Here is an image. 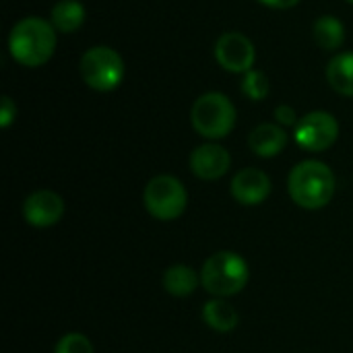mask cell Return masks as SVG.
I'll use <instances>...</instances> for the list:
<instances>
[{
  "label": "cell",
  "mask_w": 353,
  "mask_h": 353,
  "mask_svg": "<svg viewBox=\"0 0 353 353\" xmlns=\"http://www.w3.org/2000/svg\"><path fill=\"white\" fill-rule=\"evenodd\" d=\"M190 124L209 141L223 139L236 126V105L221 91L203 93L190 108Z\"/></svg>",
  "instance_id": "obj_4"
},
{
  "label": "cell",
  "mask_w": 353,
  "mask_h": 353,
  "mask_svg": "<svg viewBox=\"0 0 353 353\" xmlns=\"http://www.w3.org/2000/svg\"><path fill=\"white\" fill-rule=\"evenodd\" d=\"M347 2H350V4H353V0H347Z\"/></svg>",
  "instance_id": "obj_23"
},
{
  "label": "cell",
  "mask_w": 353,
  "mask_h": 353,
  "mask_svg": "<svg viewBox=\"0 0 353 353\" xmlns=\"http://www.w3.org/2000/svg\"><path fill=\"white\" fill-rule=\"evenodd\" d=\"M337 137H339V122L333 114L325 110H314L304 114L294 128L296 143L310 153H321L331 149Z\"/></svg>",
  "instance_id": "obj_7"
},
{
  "label": "cell",
  "mask_w": 353,
  "mask_h": 353,
  "mask_svg": "<svg viewBox=\"0 0 353 353\" xmlns=\"http://www.w3.org/2000/svg\"><path fill=\"white\" fill-rule=\"evenodd\" d=\"M217 64L234 74H246L256 60V48L250 37L240 31H225L215 41Z\"/></svg>",
  "instance_id": "obj_8"
},
{
  "label": "cell",
  "mask_w": 353,
  "mask_h": 353,
  "mask_svg": "<svg viewBox=\"0 0 353 353\" xmlns=\"http://www.w3.org/2000/svg\"><path fill=\"white\" fill-rule=\"evenodd\" d=\"M327 83L343 97H353V52H339L327 64Z\"/></svg>",
  "instance_id": "obj_13"
},
{
  "label": "cell",
  "mask_w": 353,
  "mask_h": 353,
  "mask_svg": "<svg viewBox=\"0 0 353 353\" xmlns=\"http://www.w3.org/2000/svg\"><path fill=\"white\" fill-rule=\"evenodd\" d=\"M242 93L252 99V101H263L267 95H269V79L265 72L261 70H248L246 74H242Z\"/></svg>",
  "instance_id": "obj_18"
},
{
  "label": "cell",
  "mask_w": 353,
  "mask_h": 353,
  "mask_svg": "<svg viewBox=\"0 0 353 353\" xmlns=\"http://www.w3.org/2000/svg\"><path fill=\"white\" fill-rule=\"evenodd\" d=\"M199 273L188 267V265H172L170 269H165L163 273V290L176 298H186L190 296L196 288H199Z\"/></svg>",
  "instance_id": "obj_15"
},
{
  "label": "cell",
  "mask_w": 353,
  "mask_h": 353,
  "mask_svg": "<svg viewBox=\"0 0 353 353\" xmlns=\"http://www.w3.org/2000/svg\"><path fill=\"white\" fill-rule=\"evenodd\" d=\"M248 279V263L232 250H219L211 254L201 269V285L215 298H230L240 294Z\"/></svg>",
  "instance_id": "obj_3"
},
{
  "label": "cell",
  "mask_w": 353,
  "mask_h": 353,
  "mask_svg": "<svg viewBox=\"0 0 353 353\" xmlns=\"http://www.w3.org/2000/svg\"><path fill=\"white\" fill-rule=\"evenodd\" d=\"M271 188H273L271 178L265 172H261L256 168H244L232 178L230 192L240 205L256 207L269 199Z\"/></svg>",
  "instance_id": "obj_11"
},
{
  "label": "cell",
  "mask_w": 353,
  "mask_h": 353,
  "mask_svg": "<svg viewBox=\"0 0 353 353\" xmlns=\"http://www.w3.org/2000/svg\"><path fill=\"white\" fill-rule=\"evenodd\" d=\"M288 145V132L283 126L273 124V122H265L252 128V132L248 134V147L254 155L271 159L275 155H279Z\"/></svg>",
  "instance_id": "obj_12"
},
{
  "label": "cell",
  "mask_w": 353,
  "mask_h": 353,
  "mask_svg": "<svg viewBox=\"0 0 353 353\" xmlns=\"http://www.w3.org/2000/svg\"><path fill=\"white\" fill-rule=\"evenodd\" d=\"M312 35L323 50L335 52L345 43V25L333 14H323L314 21Z\"/></svg>",
  "instance_id": "obj_16"
},
{
  "label": "cell",
  "mask_w": 353,
  "mask_h": 353,
  "mask_svg": "<svg viewBox=\"0 0 353 353\" xmlns=\"http://www.w3.org/2000/svg\"><path fill=\"white\" fill-rule=\"evenodd\" d=\"M188 203V194L184 184L170 174H159L151 178L143 192V205L147 213L159 221L178 219Z\"/></svg>",
  "instance_id": "obj_6"
},
{
  "label": "cell",
  "mask_w": 353,
  "mask_h": 353,
  "mask_svg": "<svg viewBox=\"0 0 353 353\" xmlns=\"http://www.w3.org/2000/svg\"><path fill=\"white\" fill-rule=\"evenodd\" d=\"M85 6L79 0H58L52 6L50 23L60 33H74L85 23Z\"/></svg>",
  "instance_id": "obj_14"
},
{
  "label": "cell",
  "mask_w": 353,
  "mask_h": 353,
  "mask_svg": "<svg viewBox=\"0 0 353 353\" xmlns=\"http://www.w3.org/2000/svg\"><path fill=\"white\" fill-rule=\"evenodd\" d=\"M203 321L213 329V331H219V333H230L232 329L238 327V312L232 304H228L223 298H215V300H209L205 306H203Z\"/></svg>",
  "instance_id": "obj_17"
},
{
  "label": "cell",
  "mask_w": 353,
  "mask_h": 353,
  "mask_svg": "<svg viewBox=\"0 0 353 353\" xmlns=\"http://www.w3.org/2000/svg\"><path fill=\"white\" fill-rule=\"evenodd\" d=\"M259 2L269 8H277V10H288V8H294L296 4H300V0H259Z\"/></svg>",
  "instance_id": "obj_22"
},
{
  "label": "cell",
  "mask_w": 353,
  "mask_h": 353,
  "mask_svg": "<svg viewBox=\"0 0 353 353\" xmlns=\"http://www.w3.org/2000/svg\"><path fill=\"white\" fill-rule=\"evenodd\" d=\"M79 72L87 87L93 91H114L120 87L124 79V60L110 46H93L89 48L79 62Z\"/></svg>",
  "instance_id": "obj_5"
},
{
  "label": "cell",
  "mask_w": 353,
  "mask_h": 353,
  "mask_svg": "<svg viewBox=\"0 0 353 353\" xmlns=\"http://www.w3.org/2000/svg\"><path fill=\"white\" fill-rule=\"evenodd\" d=\"M232 165V155L225 147L217 143H205L199 145L190 153V170L201 180H219L228 174Z\"/></svg>",
  "instance_id": "obj_10"
},
{
  "label": "cell",
  "mask_w": 353,
  "mask_h": 353,
  "mask_svg": "<svg viewBox=\"0 0 353 353\" xmlns=\"http://www.w3.org/2000/svg\"><path fill=\"white\" fill-rule=\"evenodd\" d=\"M54 353H93V345L83 333H66L56 343Z\"/></svg>",
  "instance_id": "obj_19"
},
{
  "label": "cell",
  "mask_w": 353,
  "mask_h": 353,
  "mask_svg": "<svg viewBox=\"0 0 353 353\" xmlns=\"http://www.w3.org/2000/svg\"><path fill=\"white\" fill-rule=\"evenodd\" d=\"M298 120H300V118H298V112H296L292 105L283 103V105H277V108H275V122H277L279 126H283V128L294 126V128H296Z\"/></svg>",
  "instance_id": "obj_20"
},
{
  "label": "cell",
  "mask_w": 353,
  "mask_h": 353,
  "mask_svg": "<svg viewBox=\"0 0 353 353\" xmlns=\"http://www.w3.org/2000/svg\"><path fill=\"white\" fill-rule=\"evenodd\" d=\"M17 118V103L8 97V95H2V101H0V126L2 128H8Z\"/></svg>",
  "instance_id": "obj_21"
},
{
  "label": "cell",
  "mask_w": 353,
  "mask_h": 353,
  "mask_svg": "<svg viewBox=\"0 0 353 353\" xmlns=\"http://www.w3.org/2000/svg\"><path fill=\"white\" fill-rule=\"evenodd\" d=\"M64 215V201L54 190H35L23 203V217L33 228H52Z\"/></svg>",
  "instance_id": "obj_9"
},
{
  "label": "cell",
  "mask_w": 353,
  "mask_h": 353,
  "mask_svg": "<svg viewBox=\"0 0 353 353\" xmlns=\"http://www.w3.org/2000/svg\"><path fill=\"white\" fill-rule=\"evenodd\" d=\"M288 190L298 207L308 211L323 209L335 194V174L327 163L306 159L290 172Z\"/></svg>",
  "instance_id": "obj_2"
},
{
  "label": "cell",
  "mask_w": 353,
  "mask_h": 353,
  "mask_svg": "<svg viewBox=\"0 0 353 353\" xmlns=\"http://www.w3.org/2000/svg\"><path fill=\"white\" fill-rule=\"evenodd\" d=\"M56 27L41 17H25L17 21L8 33V52L12 60L25 68L48 64L56 52Z\"/></svg>",
  "instance_id": "obj_1"
}]
</instances>
